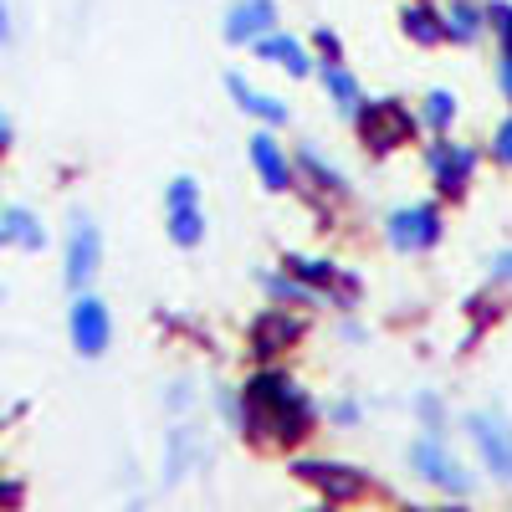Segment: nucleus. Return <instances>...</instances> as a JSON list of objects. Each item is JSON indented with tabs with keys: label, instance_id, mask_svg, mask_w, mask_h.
<instances>
[{
	"label": "nucleus",
	"instance_id": "1",
	"mask_svg": "<svg viewBox=\"0 0 512 512\" xmlns=\"http://www.w3.org/2000/svg\"><path fill=\"white\" fill-rule=\"evenodd\" d=\"M246 390V436H262L272 446H303L313 436V425L323 415V405L303 390L282 359L277 364H256V374L241 384Z\"/></svg>",
	"mask_w": 512,
	"mask_h": 512
},
{
	"label": "nucleus",
	"instance_id": "2",
	"mask_svg": "<svg viewBox=\"0 0 512 512\" xmlns=\"http://www.w3.org/2000/svg\"><path fill=\"white\" fill-rule=\"evenodd\" d=\"M482 144L472 139H456V134H431V144H425L420 154V169H425V185H431V195L441 205H461L466 195H472L477 175H482Z\"/></svg>",
	"mask_w": 512,
	"mask_h": 512
},
{
	"label": "nucleus",
	"instance_id": "3",
	"mask_svg": "<svg viewBox=\"0 0 512 512\" xmlns=\"http://www.w3.org/2000/svg\"><path fill=\"white\" fill-rule=\"evenodd\" d=\"M420 134L425 128H420L415 108L405 98H395V93L390 98H364V108L354 113V139H359V149L369 159H390V154L410 149Z\"/></svg>",
	"mask_w": 512,
	"mask_h": 512
},
{
	"label": "nucleus",
	"instance_id": "4",
	"mask_svg": "<svg viewBox=\"0 0 512 512\" xmlns=\"http://www.w3.org/2000/svg\"><path fill=\"white\" fill-rule=\"evenodd\" d=\"M379 236L400 256H431L446 241V205L436 195L431 200H400L379 216Z\"/></svg>",
	"mask_w": 512,
	"mask_h": 512
},
{
	"label": "nucleus",
	"instance_id": "5",
	"mask_svg": "<svg viewBox=\"0 0 512 512\" xmlns=\"http://www.w3.org/2000/svg\"><path fill=\"white\" fill-rule=\"evenodd\" d=\"M103 226L93 210H67V236H62V287L77 292H93L103 277Z\"/></svg>",
	"mask_w": 512,
	"mask_h": 512
},
{
	"label": "nucleus",
	"instance_id": "6",
	"mask_svg": "<svg viewBox=\"0 0 512 512\" xmlns=\"http://www.w3.org/2000/svg\"><path fill=\"white\" fill-rule=\"evenodd\" d=\"M282 272H292L303 287H313L318 297H323V308H338V313H349L359 297H364V282L354 277V272H344L333 262V256H323V251H282V262H277Z\"/></svg>",
	"mask_w": 512,
	"mask_h": 512
},
{
	"label": "nucleus",
	"instance_id": "7",
	"mask_svg": "<svg viewBox=\"0 0 512 512\" xmlns=\"http://www.w3.org/2000/svg\"><path fill=\"white\" fill-rule=\"evenodd\" d=\"M292 164H297V190L308 195V205H344L349 195H354V175L344 164H338L323 144H313V139H297L292 144Z\"/></svg>",
	"mask_w": 512,
	"mask_h": 512
},
{
	"label": "nucleus",
	"instance_id": "8",
	"mask_svg": "<svg viewBox=\"0 0 512 512\" xmlns=\"http://www.w3.org/2000/svg\"><path fill=\"white\" fill-rule=\"evenodd\" d=\"M410 472L425 482V487H436V492H451V497H466L477 487V477L466 472V461L446 446V436L436 431H420L410 441Z\"/></svg>",
	"mask_w": 512,
	"mask_h": 512
},
{
	"label": "nucleus",
	"instance_id": "9",
	"mask_svg": "<svg viewBox=\"0 0 512 512\" xmlns=\"http://www.w3.org/2000/svg\"><path fill=\"white\" fill-rule=\"evenodd\" d=\"M303 338H308V313L303 308H282V303H272L267 313H256L251 328H246V344H251V354L262 364H277L287 349L303 344Z\"/></svg>",
	"mask_w": 512,
	"mask_h": 512
},
{
	"label": "nucleus",
	"instance_id": "10",
	"mask_svg": "<svg viewBox=\"0 0 512 512\" xmlns=\"http://www.w3.org/2000/svg\"><path fill=\"white\" fill-rule=\"evenodd\" d=\"M466 436L477 446L482 472L512 487V415L507 410H472L466 415Z\"/></svg>",
	"mask_w": 512,
	"mask_h": 512
},
{
	"label": "nucleus",
	"instance_id": "11",
	"mask_svg": "<svg viewBox=\"0 0 512 512\" xmlns=\"http://www.w3.org/2000/svg\"><path fill=\"white\" fill-rule=\"evenodd\" d=\"M67 338L77 359H103L113 349V308L103 303L98 292H77L67 308Z\"/></svg>",
	"mask_w": 512,
	"mask_h": 512
},
{
	"label": "nucleus",
	"instance_id": "12",
	"mask_svg": "<svg viewBox=\"0 0 512 512\" xmlns=\"http://www.w3.org/2000/svg\"><path fill=\"white\" fill-rule=\"evenodd\" d=\"M246 159L267 195H297V164H292V149L277 139V128H256L246 139Z\"/></svg>",
	"mask_w": 512,
	"mask_h": 512
},
{
	"label": "nucleus",
	"instance_id": "13",
	"mask_svg": "<svg viewBox=\"0 0 512 512\" xmlns=\"http://www.w3.org/2000/svg\"><path fill=\"white\" fill-rule=\"evenodd\" d=\"M262 67H277V72H287L292 82H308L313 77V67H318V57H313V47H308V36H292V31H267V36H256L251 47H246Z\"/></svg>",
	"mask_w": 512,
	"mask_h": 512
},
{
	"label": "nucleus",
	"instance_id": "14",
	"mask_svg": "<svg viewBox=\"0 0 512 512\" xmlns=\"http://www.w3.org/2000/svg\"><path fill=\"white\" fill-rule=\"evenodd\" d=\"M292 472H297V482L318 487V492L333 497V502H354V497L369 487V477L359 472V466H349V461H328V456H297V461H292Z\"/></svg>",
	"mask_w": 512,
	"mask_h": 512
},
{
	"label": "nucleus",
	"instance_id": "15",
	"mask_svg": "<svg viewBox=\"0 0 512 512\" xmlns=\"http://www.w3.org/2000/svg\"><path fill=\"white\" fill-rule=\"evenodd\" d=\"M226 98L262 128H292V103L272 88H256L246 72H226Z\"/></svg>",
	"mask_w": 512,
	"mask_h": 512
},
{
	"label": "nucleus",
	"instance_id": "16",
	"mask_svg": "<svg viewBox=\"0 0 512 512\" xmlns=\"http://www.w3.org/2000/svg\"><path fill=\"white\" fill-rule=\"evenodd\" d=\"M277 26H282V6H277V0H226V16H221L226 47H251L256 36H267Z\"/></svg>",
	"mask_w": 512,
	"mask_h": 512
},
{
	"label": "nucleus",
	"instance_id": "17",
	"mask_svg": "<svg viewBox=\"0 0 512 512\" xmlns=\"http://www.w3.org/2000/svg\"><path fill=\"white\" fill-rule=\"evenodd\" d=\"M395 26H400V36L410 41V47H420V52L451 47V41H446V16H441V0H400Z\"/></svg>",
	"mask_w": 512,
	"mask_h": 512
},
{
	"label": "nucleus",
	"instance_id": "18",
	"mask_svg": "<svg viewBox=\"0 0 512 512\" xmlns=\"http://www.w3.org/2000/svg\"><path fill=\"white\" fill-rule=\"evenodd\" d=\"M313 82L323 88V98H328V108L344 118V123H354V113L364 108V82H359V72L349 67V62H318L313 67Z\"/></svg>",
	"mask_w": 512,
	"mask_h": 512
},
{
	"label": "nucleus",
	"instance_id": "19",
	"mask_svg": "<svg viewBox=\"0 0 512 512\" xmlns=\"http://www.w3.org/2000/svg\"><path fill=\"white\" fill-rule=\"evenodd\" d=\"M446 41L451 47H477L487 41V0H441Z\"/></svg>",
	"mask_w": 512,
	"mask_h": 512
},
{
	"label": "nucleus",
	"instance_id": "20",
	"mask_svg": "<svg viewBox=\"0 0 512 512\" xmlns=\"http://www.w3.org/2000/svg\"><path fill=\"white\" fill-rule=\"evenodd\" d=\"M415 118H420L425 134H456V123H461V98L436 82V88H425V93L415 98Z\"/></svg>",
	"mask_w": 512,
	"mask_h": 512
},
{
	"label": "nucleus",
	"instance_id": "21",
	"mask_svg": "<svg viewBox=\"0 0 512 512\" xmlns=\"http://www.w3.org/2000/svg\"><path fill=\"white\" fill-rule=\"evenodd\" d=\"M256 287L267 292V303H282V308H303V313H313V308H323V297L313 292V287H303L292 272H282V267H267V272H256Z\"/></svg>",
	"mask_w": 512,
	"mask_h": 512
},
{
	"label": "nucleus",
	"instance_id": "22",
	"mask_svg": "<svg viewBox=\"0 0 512 512\" xmlns=\"http://www.w3.org/2000/svg\"><path fill=\"white\" fill-rule=\"evenodd\" d=\"M164 236L175 251H200L205 236H210V221H205V205H180V210H164Z\"/></svg>",
	"mask_w": 512,
	"mask_h": 512
},
{
	"label": "nucleus",
	"instance_id": "23",
	"mask_svg": "<svg viewBox=\"0 0 512 512\" xmlns=\"http://www.w3.org/2000/svg\"><path fill=\"white\" fill-rule=\"evenodd\" d=\"M47 241H52L47 236V221H41L31 205H6V246L36 256V251H47Z\"/></svg>",
	"mask_w": 512,
	"mask_h": 512
},
{
	"label": "nucleus",
	"instance_id": "24",
	"mask_svg": "<svg viewBox=\"0 0 512 512\" xmlns=\"http://www.w3.org/2000/svg\"><path fill=\"white\" fill-rule=\"evenodd\" d=\"M200 461V436H195V425H175V431H169V441H164V482L175 487L190 466Z\"/></svg>",
	"mask_w": 512,
	"mask_h": 512
},
{
	"label": "nucleus",
	"instance_id": "25",
	"mask_svg": "<svg viewBox=\"0 0 512 512\" xmlns=\"http://www.w3.org/2000/svg\"><path fill=\"white\" fill-rule=\"evenodd\" d=\"M415 420H420V431L446 436V425H451V405H446L436 390H420V395H415Z\"/></svg>",
	"mask_w": 512,
	"mask_h": 512
},
{
	"label": "nucleus",
	"instance_id": "26",
	"mask_svg": "<svg viewBox=\"0 0 512 512\" xmlns=\"http://www.w3.org/2000/svg\"><path fill=\"white\" fill-rule=\"evenodd\" d=\"M497 169H507V175H512V108L492 123V134H487V149H482Z\"/></svg>",
	"mask_w": 512,
	"mask_h": 512
},
{
	"label": "nucleus",
	"instance_id": "27",
	"mask_svg": "<svg viewBox=\"0 0 512 512\" xmlns=\"http://www.w3.org/2000/svg\"><path fill=\"white\" fill-rule=\"evenodd\" d=\"M308 47H313V57H318V62H349V52H344V36H338L333 26H313Z\"/></svg>",
	"mask_w": 512,
	"mask_h": 512
},
{
	"label": "nucleus",
	"instance_id": "28",
	"mask_svg": "<svg viewBox=\"0 0 512 512\" xmlns=\"http://www.w3.org/2000/svg\"><path fill=\"white\" fill-rule=\"evenodd\" d=\"M487 287L512 292V241L497 246V251H487Z\"/></svg>",
	"mask_w": 512,
	"mask_h": 512
},
{
	"label": "nucleus",
	"instance_id": "29",
	"mask_svg": "<svg viewBox=\"0 0 512 512\" xmlns=\"http://www.w3.org/2000/svg\"><path fill=\"white\" fill-rule=\"evenodd\" d=\"M487 36L512 41V0H487Z\"/></svg>",
	"mask_w": 512,
	"mask_h": 512
},
{
	"label": "nucleus",
	"instance_id": "30",
	"mask_svg": "<svg viewBox=\"0 0 512 512\" xmlns=\"http://www.w3.org/2000/svg\"><path fill=\"white\" fill-rule=\"evenodd\" d=\"M492 77H497L502 103L512 108V41H497V67H492Z\"/></svg>",
	"mask_w": 512,
	"mask_h": 512
},
{
	"label": "nucleus",
	"instance_id": "31",
	"mask_svg": "<svg viewBox=\"0 0 512 512\" xmlns=\"http://www.w3.org/2000/svg\"><path fill=\"white\" fill-rule=\"evenodd\" d=\"M328 420L338 425V431H349V425H359V420H364V405L344 395V400H333V405H328Z\"/></svg>",
	"mask_w": 512,
	"mask_h": 512
},
{
	"label": "nucleus",
	"instance_id": "32",
	"mask_svg": "<svg viewBox=\"0 0 512 512\" xmlns=\"http://www.w3.org/2000/svg\"><path fill=\"white\" fill-rule=\"evenodd\" d=\"M164 405H169V415H190L195 410V384L175 379V384H169V395H164Z\"/></svg>",
	"mask_w": 512,
	"mask_h": 512
},
{
	"label": "nucleus",
	"instance_id": "33",
	"mask_svg": "<svg viewBox=\"0 0 512 512\" xmlns=\"http://www.w3.org/2000/svg\"><path fill=\"white\" fill-rule=\"evenodd\" d=\"M16 41V16H11V0H0V47Z\"/></svg>",
	"mask_w": 512,
	"mask_h": 512
},
{
	"label": "nucleus",
	"instance_id": "34",
	"mask_svg": "<svg viewBox=\"0 0 512 512\" xmlns=\"http://www.w3.org/2000/svg\"><path fill=\"white\" fill-rule=\"evenodd\" d=\"M338 338H344V344H364V328L354 318H344V323H338Z\"/></svg>",
	"mask_w": 512,
	"mask_h": 512
},
{
	"label": "nucleus",
	"instance_id": "35",
	"mask_svg": "<svg viewBox=\"0 0 512 512\" xmlns=\"http://www.w3.org/2000/svg\"><path fill=\"white\" fill-rule=\"evenodd\" d=\"M11 139H16V128H11V113H6V108H0V154H6V149H11Z\"/></svg>",
	"mask_w": 512,
	"mask_h": 512
},
{
	"label": "nucleus",
	"instance_id": "36",
	"mask_svg": "<svg viewBox=\"0 0 512 512\" xmlns=\"http://www.w3.org/2000/svg\"><path fill=\"white\" fill-rule=\"evenodd\" d=\"M410 512H466V507H410Z\"/></svg>",
	"mask_w": 512,
	"mask_h": 512
},
{
	"label": "nucleus",
	"instance_id": "37",
	"mask_svg": "<svg viewBox=\"0 0 512 512\" xmlns=\"http://www.w3.org/2000/svg\"><path fill=\"white\" fill-rule=\"evenodd\" d=\"M0 246H6V205H0Z\"/></svg>",
	"mask_w": 512,
	"mask_h": 512
}]
</instances>
